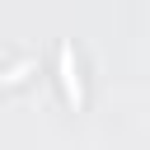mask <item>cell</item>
I'll return each instance as SVG.
<instances>
[{"label":"cell","instance_id":"6da1fadb","mask_svg":"<svg viewBox=\"0 0 150 150\" xmlns=\"http://www.w3.org/2000/svg\"><path fill=\"white\" fill-rule=\"evenodd\" d=\"M61 84H66V98L80 108V103H84V89H80V70H75V52H70V42H61Z\"/></svg>","mask_w":150,"mask_h":150}]
</instances>
